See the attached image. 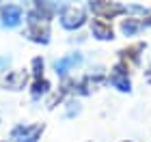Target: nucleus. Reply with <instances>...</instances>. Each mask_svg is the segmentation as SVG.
<instances>
[{"instance_id": "15", "label": "nucleus", "mask_w": 151, "mask_h": 142, "mask_svg": "<svg viewBox=\"0 0 151 142\" xmlns=\"http://www.w3.org/2000/svg\"><path fill=\"white\" fill-rule=\"evenodd\" d=\"M43 71H45V60L41 58V56H35V58L30 60L28 73L32 76V80H37V78H43Z\"/></svg>"}, {"instance_id": "10", "label": "nucleus", "mask_w": 151, "mask_h": 142, "mask_svg": "<svg viewBox=\"0 0 151 142\" xmlns=\"http://www.w3.org/2000/svg\"><path fill=\"white\" fill-rule=\"evenodd\" d=\"M145 30V26H142V19L140 17H125V19H121V24H119V32L123 37H136V35H140V32Z\"/></svg>"}, {"instance_id": "2", "label": "nucleus", "mask_w": 151, "mask_h": 142, "mask_svg": "<svg viewBox=\"0 0 151 142\" xmlns=\"http://www.w3.org/2000/svg\"><path fill=\"white\" fill-rule=\"evenodd\" d=\"M58 22H60V26H63L65 30L76 32V30H80L82 26L88 24L86 9L80 6V4H65L63 9H60V13H58Z\"/></svg>"}, {"instance_id": "3", "label": "nucleus", "mask_w": 151, "mask_h": 142, "mask_svg": "<svg viewBox=\"0 0 151 142\" xmlns=\"http://www.w3.org/2000/svg\"><path fill=\"white\" fill-rule=\"evenodd\" d=\"M43 131H45L43 123H30V125L19 123L11 129V140L13 142H39Z\"/></svg>"}, {"instance_id": "5", "label": "nucleus", "mask_w": 151, "mask_h": 142, "mask_svg": "<svg viewBox=\"0 0 151 142\" xmlns=\"http://www.w3.org/2000/svg\"><path fill=\"white\" fill-rule=\"evenodd\" d=\"M24 22V9L19 4H2L0 6V26L2 28H19Z\"/></svg>"}, {"instance_id": "8", "label": "nucleus", "mask_w": 151, "mask_h": 142, "mask_svg": "<svg viewBox=\"0 0 151 142\" xmlns=\"http://www.w3.org/2000/svg\"><path fill=\"white\" fill-rule=\"evenodd\" d=\"M88 28H91V37L97 39V41H112L114 39V28L110 26V22H106V19H91V24H88Z\"/></svg>"}, {"instance_id": "4", "label": "nucleus", "mask_w": 151, "mask_h": 142, "mask_svg": "<svg viewBox=\"0 0 151 142\" xmlns=\"http://www.w3.org/2000/svg\"><path fill=\"white\" fill-rule=\"evenodd\" d=\"M82 63H84V54L76 50V52H69V54H65V56L56 58L52 63V69H54V73H56L60 80H63V78L69 76L76 67H80Z\"/></svg>"}, {"instance_id": "18", "label": "nucleus", "mask_w": 151, "mask_h": 142, "mask_svg": "<svg viewBox=\"0 0 151 142\" xmlns=\"http://www.w3.org/2000/svg\"><path fill=\"white\" fill-rule=\"evenodd\" d=\"M121 142H134V140H121Z\"/></svg>"}, {"instance_id": "9", "label": "nucleus", "mask_w": 151, "mask_h": 142, "mask_svg": "<svg viewBox=\"0 0 151 142\" xmlns=\"http://www.w3.org/2000/svg\"><path fill=\"white\" fill-rule=\"evenodd\" d=\"M28 91H30V99L32 101H41L43 97H47V95L52 93V82L45 76L43 78H37V80H32V84H30Z\"/></svg>"}, {"instance_id": "12", "label": "nucleus", "mask_w": 151, "mask_h": 142, "mask_svg": "<svg viewBox=\"0 0 151 142\" xmlns=\"http://www.w3.org/2000/svg\"><path fill=\"white\" fill-rule=\"evenodd\" d=\"M106 82L112 86V88H116L119 93H132V80H129V76H121V73H110V76L106 78Z\"/></svg>"}, {"instance_id": "11", "label": "nucleus", "mask_w": 151, "mask_h": 142, "mask_svg": "<svg viewBox=\"0 0 151 142\" xmlns=\"http://www.w3.org/2000/svg\"><path fill=\"white\" fill-rule=\"evenodd\" d=\"M32 9H37L39 13H43V15L52 22L54 15H56V13H60V9H63V6H60L56 0H32Z\"/></svg>"}, {"instance_id": "13", "label": "nucleus", "mask_w": 151, "mask_h": 142, "mask_svg": "<svg viewBox=\"0 0 151 142\" xmlns=\"http://www.w3.org/2000/svg\"><path fill=\"white\" fill-rule=\"evenodd\" d=\"M145 52V43H134V45H127L125 50L119 52V58L121 60H132V63H140V54Z\"/></svg>"}, {"instance_id": "19", "label": "nucleus", "mask_w": 151, "mask_h": 142, "mask_svg": "<svg viewBox=\"0 0 151 142\" xmlns=\"http://www.w3.org/2000/svg\"><path fill=\"white\" fill-rule=\"evenodd\" d=\"M0 142H2V140H0Z\"/></svg>"}, {"instance_id": "16", "label": "nucleus", "mask_w": 151, "mask_h": 142, "mask_svg": "<svg viewBox=\"0 0 151 142\" xmlns=\"http://www.w3.org/2000/svg\"><path fill=\"white\" fill-rule=\"evenodd\" d=\"M9 65H11V58L9 56H0V73H4Z\"/></svg>"}, {"instance_id": "1", "label": "nucleus", "mask_w": 151, "mask_h": 142, "mask_svg": "<svg viewBox=\"0 0 151 142\" xmlns=\"http://www.w3.org/2000/svg\"><path fill=\"white\" fill-rule=\"evenodd\" d=\"M86 11H91L99 19H116L127 15V6L116 0H86Z\"/></svg>"}, {"instance_id": "7", "label": "nucleus", "mask_w": 151, "mask_h": 142, "mask_svg": "<svg viewBox=\"0 0 151 142\" xmlns=\"http://www.w3.org/2000/svg\"><path fill=\"white\" fill-rule=\"evenodd\" d=\"M24 37L28 41L37 43V45H47L52 41V30H50V24H32V26H26L24 30Z\"/></svg>"}, {"instance_id": "6", "label": "nucleus", "mask_w": 151, "mask_h": 142, "mask_svg": "<svg viewBox=\"0 0 151 142\" xmlns=\"http://www.w3.org/2000/svg\"><path fill=\"white\" fill-rule=\"evenodd\" d=\"M28 71L24 69H15V71H9L6 76L0 80V88L2 91H13V93H19L28 86Z\"/></svg>"}, {"instance_id": "14", "label": "nucleus", "mask_w": 151, "mask_h": 142, "mask_svg": "<svg viewBox=\"0 0 151 142\" xmlns=\"http://www.w3.org/2000/svg\"><path fill=\"white\" fill-rule=\"evenodd\" d=\"M82 112V103L78 97H69L65 99V118H76Z\"/></svg>"}, {"instance_id": "17", "label": "nucleus", "mask_w": 151, "mask_h": 142, "mask_svg": "<svg viewBox=\"0 0 151 142\" xmlns=\"http://www.w3.org/2000/svg\"><path fill=\"white\" fill-rule=\"evenodd\" d=\"M145 80H147V82H149V84H151V67H149V69H147V71H145Z\"/></svg>"}]
</instances>
